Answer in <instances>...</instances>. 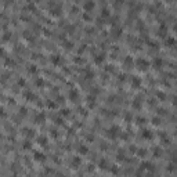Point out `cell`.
Returning <instances> with one entry per match:
<instances>
[{"mask_svg":"<svg viewBox=\"0 0 177 177\" xmlns=\"http://www.w3.org/2000/svg\"><path fill=\"white\" fill-rule=\"evenodd\" d=\"M0 18H1V15H0Z\"/></svg>","mask_w":177,"mask_h":177,"instance_id":"obj_39","label":"cell"},{"mask_svg":"<svg viewBox=\"0 0 177 177\" xmlns=\"http://www.w3.org/2000/svg\"><path fill=\"white\" fill-rule=\"evenodd\" d=\"M29 148H30V143L29 141H26L25 143V149H29Z\"/></svg>","mask_w":177,"mask_h":177,"instance_id":"obj_36","label":"cell"},{"mask_svg":"<svg viewBox=\"0 0 177 177\" xmlns=\"http://www.w3.org/2000/svg\"><path fill=\"white\" fill-rule=\"evenodd\" d=\"M137 123L138 125H143V123H145V118H137Z\"/></svg>","mask_w":177,"mask_h":177,"instance_id":"obj_24","label":"cell"},{"mask_svg":"<svg viewBox=\"0 0 177 177\" xmlns=\"http://www.w3.org/2000/svg\"><path fill=\"white\" fill-rule=\"evenodd\" d=\"M64 46H65V48H66V47H68V48H72V47H74L71 42H65V44H64Z\"/></svg>","mask_w":177,"mask_h":177,"instance_id":"obj_32","label":"cell"},{"mask_svg":"<svg viewBox=\"0 0 177 177\" xmlns=\"http://www.w3.org/2000/svg\"><path fill=\"white\" fill-rule=\"evenodd\" d=\"M95 7V3L93 1V0H89V1H86L84 3V6H83V9H84V11H93Z\"/></svg>","mask_w":177,"mask_h":177,"instance_id":"obj_4","label":"cell"},{"mask_svg":"<svg viewBox=\"0 0 177 177\" xmlns=\"http://www.w3.org/2000/svg\"><path fill=\"white\" fill-rule=\"evenodd\" d=\"M28 71H29L30 74H35V72H36V66H33V65H30V68L28 69Z\"/></svg>","mask_w":177,"mask_h":177,"instance_id":"obj_30","label":"cell"},{"mask_svg":"<svg viewBox=\"0 0 177 177\" xmlns=\"http://www.w3.org/2000/svg\"><path fill=\"white\" fill-rule=\"evenodd\" d=\"M104 58H105V56H104L102 53L101 54H97V56H94V62L95 64H101L104 61Z\"/></svg>","mask_w":177,"mask_h":177,"instance_id":"obj_13","label":"cell"},{"mask_svg":"<svg viewBox=\"0 0 177 177\" xmlns=\"http://www.w3.org/2000/svg\"><path fill=\"white\" fill-rule=\"evenodd\" d=\"M125 65H126V68H130V65H133V60H131V57H126V58H125Z\"/></svg>","mask_w":177,"mask_h":177,"instance_id":"obj_21","label":"cell"},{"mask_svg":"<svg viewBox=\"0 0 177 177\" xmlns=\"http://www.w3.org/2000/svg\"><path fill=\"white\" fill-rule=\"evenodd\" d=\"M140 84H141V79H140V78H137V76H134V78H133V80H131V86L137 89V87H140Z\"/></svg>","mask_w":177,"mask_h":177,"instance_id":"obj_12","label":"cell"},{"mask_svg":"<svg viewBox=\"0 0 177 177\" xmlns=\"http://www.w3.org/2000/svg\"><path fill=\"white\" fill-rule=\"evenodd\" d=\"M79 165H80V158L75 156L74 159H72V166H74V168H79Z\"/></svg>","mask_w":177,"mask_h":177,"instance_id":"obj_18","label":"cell"},{"mask_svg":"<svg viewBox=\"0 0 177 177\" xmlns=\"http://www.w3.org/2000/svg\"><path fill=\"white\" fill-rule=\"evenodd\" d=\"M118 133H119V127H118V126H112V127H109V129L107 130V136L111 137V138H116Z\"/></svg>","mask_w":177,"mask_h":177,"instance_id":"obj_2","label":"cell"},{"mask_svg":"<svg viewBox=\"0 0 177 177\" xmlns=\"http://www.w3.org/2000/svg\"><path fill=\"white\" fill-rule=\"evenodd\" d=\"M152 65H154V68L159 69L162 65H163V61H162V58H159V57H156L155 60L152 61Z\"/></svg>","mask_w":177,"mask_h":177,"instance_id":"obj_6","label":"cell"},{"mask_svg":"<svg viewBox=\"0 0 177 177\" xmlns=\"http://www.w3.org/2000/svg\"><path fill=\"white\" fill-rule=\"evenodd\" d=\"M3 54H4V50H3V48H1V47H0V57H1V56H3Z\"/></svg>","mask_w":177,"mask_h":177,"instance_id":"obj_38","label":"cell"},{"mask_svg":"<svg viewBox=\"0 0 177 177\" xmlns=\"http://www.w3.org/2000/svg\"><path fill=\"white\" fill-rule=\"evenodd\" d=\"M10 35H11V33H9V32H6V35L3 36V39H4V40H9V39H10Z\"/></svg>","mask_w":177,"mask_h":177,"instance_id":"obj_34","label":"cell"},{"mask_svg":"<svg viewBox=\"0 0 177 177\" xmlns=\"http://www.w3.org/2000/svg\"><path fill=\"white\" fill-rule=\"evenodd\" d=\"M46 121V116H44V113H37V115H36V116H35V122H36V123H43V122Z\"/></svg>","mask_w":177,"mask_h":177,"instance_id":"obj_8","label":"cell"},{"mask_svg":"<svg viewBox=\"0 0 177 177\" xmlns=\"http://www.w3.org/2000/svg\"><path fill=\"white\" fill-rule=\"evenodd\" d=\"M68 98L71 100L72 102H76V100L79 98L78 90H76V89H71V90H69V93H68Z\"/></svg>","mask_w":177,"mask_h":177,"instance_id":"obj_3","label":"cell"},{"mask_svg":"<svg viewBox=\"0 0 177 177\" xmlns=\"http://www.w3.org/2000/svg\"><path fill=\"white\" fill-rule=\"evenodd\" d=\"M47 105H48V108H56V107H57V104H56V102H53V101H48Z\"/></svg>","mask_w":177,"mask_h":177,"instance_id":"obj_26","label":"cell"},{"mask_svg":"<svg viewBox=\"0 0 177 177\" xmlns=\"http://www.w3.org/2000/svg\"><path fill=\"white\" fill-rule=\"evenodd\" d=\"M61 115H64V116L66 115V116H68V115H69V109H62V112H61Z\"/></svg>","mask_w":177,"mask_h":177,"instance_id":"obj_33","label":"cell"},{"mask_svg":"<svg viewBox=\"0 0 177 177\" xmlns=\"http://www.w3.org/2000/svg\"><path fill=\"white\" fill-rule=\"evenodd\" d=\"M165 43H166V46H168V47H173V46H174V43H176V40H174V37H166Z\"/></svg>","mask_w":177,"mask_h":177,"instance_id":"obj_15","label":"cell"},{"mask_svg":"<svg viewBox=\"0 0 177 177\" xmlns=\"http://www.w3.org/2000/svg\"><path fill=\"white\" fill-rule=\"evenodd\" d=\"M35 160H37V162H43L44 159H46V156L42 154V152H35Z\"/></svg>","mask_w":177,"mask_h":177,"instance_id":"obj_10","label":"cell"},{"mask_svg":"<svg viewBox=\"0 0 177 177\" xmlns=\"http://www.w3.org/2000/svg\"><path fill=\"white\" fill-rule=\"evenodd\" d=\"M140 169L141 170H152V163L151 162H143V163L140 165Z\"/></svg>","mask_w":177,"mask_h":177,"instance_id":"obj_7","label":"cell"},{"mask_svg":"<svg viewBox=\"0 0 177 177\" xmlns=\"http://www.w3.org/2000/svg\"><path fill=\"white\" fill-rule=\"evenodd\" d=\"M83 18H84V19H90V15H87V14H84V15H83Z\"/></svg>","mask_w":177,"mask_h":177,"instance_id":"obj_37","label":"cell"},{"mask_svg":"<svg viewBox=\"0 0 177 177\" xmlns=\"http://www.w3.org/2000/svg\"><path fill=\"white\" fill-rule=\"evenodd\" d=\"M87 104H89V108H94L95 107V98L93 97V95L87 97Z\"/></svg>","mask_w":177,"mask_h":177,"instance_id":"obj_14","label":"cell"},{"mask_svg":"<svg viewBox=\"0 0 177 177\" xmlns=\"http://www.w3.org/2000/svg\"><path fill=\"white\" fill-rule=\"evenodd\" d=\"M136 65L140 71H147L148 66H149V62H148V60H144V58H137Z\"/></svg>","mask_w":177,"mask_h":177,"instance_id":"obj_1","label":"cell"},{"mask_svg":"<svg viewBox=\"0 0 177 177\" xmlns=\"http://www.w3.org/2000/svg\"><path fill=\"white\" fill-rule=\"evenodd\" d=\"M50 61H51V64L54 65H58L61 61V57L58 56V54H54V56H51V58H50Z\"/></svg>","mask_w":177,"mask_h":177,"instance_id":"obj_11","label":"cell"},{"mask_svg":"<svg viewBox=\"0 0 177 177\" xmlns=\"http://www.w3.org/2000/svg\"><path fill=\"white\" fill-rule=\"evenodd\" d=\"M105 165H107V162H105V159H102V160H101V162H100V166H101V169H105V168H107Z\"/></svg>","mask_w":177,"mask_h":177,"instance_id":"obj_29","label":"cell"},{"mask_svg":"<svg viewBox=\"0 0 177 177\" xmlns=\"http://www.w3.org/2000/svg\"><path fill=\"white\" fill-rule=\"evenodd\" d=\"M18 84H19V86H24V84H25V80H24V79H19V80H18Z\"/></svg>","mask_w":177,"mask_h":177,"instance_id":"obj_35","label":"cell"},{"mask_svg":"<svg viewBox=\"0 0 177 177\" xmlns=\"http://www.w3.org/2000/svg\"><path fill=\"white\" fill-rule=\"evenodd\" d=\"M78 152L80 154V155H86L87 152H89V148H87L84 144H80V145L78 147Z\"/></svg>","mask_w":177,"mask_h":177,"instance_id":"obj_9","label":"cell"},{"mask_svg":"<svg viewBox=\"0 0 177 177\" xmlns=\"http://www.w3.org/2000/svg\"><path fill=\"white\" fill-rule=\"evenodd\" d=\"M36 84H37V86H43V84H44L43 79H37V80H36Z\"/></svg>","mask_w":177,"mask_h":177,"instance_id":"obj_31","label":"cell"},{"mask_svg":"<svg viewBox=\"0 0 177 177\" xmlns=\"http://www.w3.org/2000/svg\"><path fill=\"white\" fill-rule=\"evenodd\" d=\"M113 33H115V35H113L115 37H119V36H121V33H122V29H121V28H118V29L113 30Z\"/></svg>","mask_w":177,"mask_h":177,"instance_id":"obj_23","label":"cell"},{"mask_svg":"<svg viewBox=\"0 0 177 177\" xmlns=\"http://www.w3.org/2000/svg\"><path fill=\"white\" fill-rule=\"evenodd\" d=\"M154 156H155V158H159L160 155H162V149H160L159 147H156V148H154Z\"/></svg>","mask_w":177,"mask_h":177,"instance_id":"obj_19","label":"cell"},{"mask_svg":"<svg viewBox=\"0 0 177 177\" xmlns=\"http://www.w3.org/2000/svg\"><path fill=\"white\" fill-rule=\"evenodd\" d=\"M93 76H94V74H93L91 71H89V72H86V79H93Z\"/></svg>","mask_w":177,"mask_h":177,"instance_id":"obj_25","label":"cell"},{"mask_svg":"<svg viewBox=\"0 0 177 177\" xmlns=\"http://www.w3.org/2000/svg\"><path fill=\"white\" fill-rule=\"evenodd\" d=\"M152 123H154V125H156V126H158V125H159V123H160L159 118H154V119H152Z\"/></svg>","mask_w":177,"mask_h":177,"instance_id":"obj_27","label":"cell"},{"mask_svg":"<svg viewBox=\"0 0 177 177\" xmlns=\"http://www.w3.org/2000/svg\"><path fill=\"white\" fill-rule=\"evenodd\" d=\"M145 154H147L145 149H140V151H138V156H145Z\"/></svg>","mask_w":177,"mask_h":177,"instance_id":"obj_28","label":"cell"},{"mask_svg":"<svg viewBox=\"0 0 177 177\" xmlns=\"http://www.w3.org/2000/svg\"><path fill=\"white\" fill-rule=\"evenodd\" d=\"M101 15L107 18V17H109V15H111V13H109V10H108V9H104V10H102V13H101Z\"/></svg>","mask_w":177,"mask_h":177,"instance_id":"obj_22","label":"cell"},{"mask_svg":"<svg viewBox=\"0 0 177 177\" xmlns=\"http://www.w3.org/2000/svg\"><path fill=\"white\" fill-rule=\"evenodd\" d=\"M51 15H56V17H58V15H61V9L60 7H54V9H51Z\"/></svg>","mask_w":177,"mask_h":177,"instance_id":"obj_20","label":"cell"},{"mask_svg":"<svg viewBox=\"0 0 177 177\" xmlns=\"http://www.w3.org/2000/svg\"><path fill=\"white\" fill-rule=\"evenodd\" d=\"M24 95H25V98L28 100V101H33V100L36 98V95H35L33 93H32V91H26V93H25Z\"/></svg>","mask_w":177,"mask_h":177,"instance_id":"obj_16","label":"cell"},{"mask_svg":"<svg viewBox=\"0 0 177 177\" xmlns=\"http://www.w3.org/2000/svg\"><path fill=\"white\" fill-rule=\"evenodd\" d=\"M37 143H39L42 147H44V145H47V138L43 137V136H40V137L37 138Z\"/></svg>","mask_w":177,"mask_h":177,"instance_id":"obj_17","label":"cell"},{"mask_svg":"<svg viewBox=\"0 0 177 177\" xmlns=\"http://www.w3.org/2000/svg\"><path fill=\"white\" fill-rule=\"evenodd\" d=\"M143 138H145V140H151L152 137H154V133H152L151 130H148V129H144L143 130Z\"/></svg>","mask_w":177,"mask_h":177,"instance_id":"obj_5","label":"cell"}]
</instances>
